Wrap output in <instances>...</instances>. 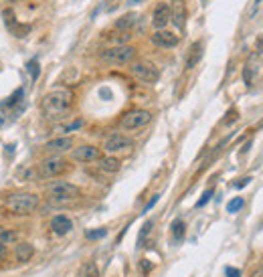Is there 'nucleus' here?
<instances>
[{
    "label": "nucleus",
    "mask_w": 263,
    "mask_h": 277,
    "mask_svg": "<svg viewBox=\"0 0 263 277\" xmlns=\"http://www.w3.org/2000/svg\"><path fill=\"white\" fill-rule=\"evenodd\" d=\"M110 156H116V154H124V152H130L134 148V140H130L128 136L124 134H112L103 140V146H101Z\"/></svg>",
    "instance_id": "8"
},
{
    "label": "nucleus",
    "mask_w": 263,
    "mask_h": 277,
    "mask_svg": "<svg viewBox=\"0 0 263 277\" xmlns=\"http://www.w3.org/2000/svg\"><path fill=\"white\" fill-rule=\"evenodd\" d=\"M108 3H112V0H108Z\"/></svg>",
    "instance_id": "39"
},
{
    "label": "nucleus",
    "mask_w": 263,
    "mask_h": 277,
    "mask_svg": "<svg viewBox=\"0 0 263 277\" xmlns=\"http://www.w3.org/2000/svg\"><path fill=\"white\" fill-rule=\"evenodd\" d=\"M138 23V15H134V13H130V15H124L118 23H116V29H120V31H130L134 25Z\"/></svg>",
    "instance_id": "21"
},
{
    "label": "nucleus",
    "mask_w": 263,
    "mask_h": 277,
    "mask_svg": "<svg viewBox=\"0 0 263 277\" xmlns=\"http://www.w3.org/2000/svg\"><path fill=\"white\" fill-rule=\"evenodd\" d=\"M43 112L49 118H61L71 112L73 107V93L69 89H53L43 97Z\"/></svg>",
    "instance_id": "1"
},
{
    "label": "nucleus",
    "mask_w": 263,
    "mask_h": 277,
    "mask_svg": "<svg viewBox=\"0 0 263 277\" xmlns=\"http://www.w3.org/2000/svg\"><path fill=\"white\" fill-rule=\"evenodd\" d=\"M152 227H154V220H146V223H144V227H142V231H140V237H138V247H142V243H144L146 237L150 235Z\"/></svg>",
    "instance_id": "26"
},
{
    "label": "nucleus",
    "mask_w": 263,
    "mask_h": 277,
    "mask_svg": "<svg viewBox=\"0 0 263 277\" xmlns=\"http://www.w3.org/2000/svg\"><path fill=\"white\" fill-rule=\"evenodd\" d=\"M49 229L55 237H65V235H69L73 231V220L67 214H57V216L51 218Z\"/></svg>",
    "instance_id": "10"
},
{
    "label": "nucleus",
    "mask_w": 263,
    "mask_h": 277,
    "mask_svg": "<svg viewBox=\"0 0 263 277\" xmlns=\"http://www.w3.org/2000/svg\"><path fill=\"white\" fill-rule=\"evenodd\" d=\"M130 73L132 77H136L140 83H156L158 79H160V71H158V67L150 61H134L130 63Z\"/></svg>",
    "instance_id": "7"
},
{
    "label": "nucleus",
    "mask_w": 263,
    "mask_h": 277,
    "mask_svg": "<svg viewBox=\"0 0 263 277\" xmlns=\"http://www.w3.org/2000/svg\"><path fill=\"white\" fill-rule=\"evenodd\" d=\"M5 206L13 216H31L41 206V196L35 192H11L5 198Z\"/></svg>",
    "instance_id": "2"
},
{
    "label": "nucleus",
    "mask_w": 263,
    "mask_h": 277,
    "mask_svg": "<svg viewBox=\"0 0 263 277\" xmlns=\"http://www.w3.org/2000/svg\"><path fill=\"white\" fill-rule=\"evenodd\" d=\"M15 176H17V180H21V182H33V180H39L37 168H35V170H31V168H19Z\"/></svg>",
    "instance_id": "23"
},
{
    "label": "nucleus",
    "mask_w": 263,
    "mask_h": 277,
    "mask_svg": "<svg viewBox=\"0 0 263 277\" xmlns=\"http://www.w3.org/2000/svg\"><path fill=\"white\" fill-rule=\"evenodd\" d=\"M27 71L31 73V77H33V81H37V79H39V73H41V67H39V61H37V59H31V61L27 63Z\"/></svg>",
    "instance_id": "27"
},
{
    "label": "nucleus",
    "mask_w": 263,
    "mask_h": 277,
    "mask_svg": "<svg viewBox=\"0 0 263 277\" xmlns=\"http://www.w3.org/2000/svg\"><path fill=\"white\" fill-rule=\"evenodd\" d=\"M73 160L75 162H81V164H91V162H97L101 158V148L97 146H91V144H83L79 148L73 150Z\"/></svg>",
    "instance_id": "9"
},
{
    "label": "nucleus",
    "mask_w": 263,
    "mask_h": 277,
    "mask_svg": "<svg viewBox=\"0 0 263 277\" xmlns=\"http://www.w3.org/2000/svg\"><path fill=\"white\" fill-rule=\"evenodd\" d=\"M73 150V138L71 136H59V138H53L45 144V152L53 154V156H61L63 152Z\"/></svg>",
    "instance_id": "11"
},
{
    "label": "nucleus",
    "mask_w": 263,
    "mask_h": 277,
    "mask_svg": "<svg viewBox=\"0 0 263 277\" xmlns=\"http://www.w3.org/2000/svg\"><path fill=\"white\" fill-rule=\"evenodd\" d=\"M249 182H251V176H245V178H241L239 182H235L233 186H235V188H243V186H247Z\"/></svg>",
    "instance_id": "35"
},
{
    "label": "nucleus",
    "mask_w": 263,
    "mask_h": 277,
    "mask_svg": "<svg viewBox=\"0 0 263 277\" xmlns=\"http://www.w3.org/2000/svg\"><path fill=\"white\" fill-rule=\"evenodd\" d=\"M152 122V112L148 109H130L120 118V128L124 132H134V130H142Z\"/></svg>",
    "instance_id": "6"
},
{
    "label": "nucleus",
    "mask_w": 263,
    "mask_h": 277,
    "mask_svg": "<svg viewBox=\"0 0 263 277\" xmlns=\"http://www.w3.org/2000/svg\"><path fill=\"white\" fill-rule=\"evenodd\" d=\"M97 168H99L101 172H105V174H116V172H120V168H122V162H120L116 156H101V158L97 160Z\"/></svg>",
    "instance_id": "16"
},
{
    "label": "nucleus",
    "mask_w": 263,
    "mask_h": 277,
    "mask_svg": "<svg viewBox=\"0 0 263 277\" xmlns=\"http://www.w3.org/2000/svg\"><path fill=\"white\" fill-rule=\"evenodd\" d=\"M136 55H138V49L132 47V45H116V47H110L101 53V59L105 63H112V65H130L136 61Z\"/></svg>",
    "instance_id": "5"
},
{
    "label": "nucleus",
    "mask_w": 263,
    "mask_h": 277,
    "mask_svg": "<svg viewBox=\"0 0 263 277\" xmlns=\"http://www.w3.org/2000/svg\"><path fill=\"white\" fill-rule=\"evenodd\" d=\"M202 59V41H196L190 45L188 53H186V61H184V67L186 69H192L196 67V63Z\"/></svg>",
    "instance_id": "17"
},
{
    "label": "nucleus",
    "mask_w": 263,
    "mask_h": 277,
    "mask_svg": "<svg viewBox=\"0 0 263 277\" xmlns=\"http://www.w3.org/2000/svg\"><path fill=\"white\" fill-rule=\"evenodd\" d=\"M168 23H170V5L168 3L156 5L154 13H152V27L156 31H162L168 27Z\"/></svg>",
    "instance_id": "12"
},
{
    "label": "nucleus",
    "mask_w": 263,
    "mask_h": 277,
    "mask_svg": "<svg viewBox=\"0 0 263 277\" xmlns=\"http://www.w3.org/2000/svg\"><path fill=\"white\" fill-rule=\"evenodd\" d=\"M150 269H152V263H148V259H142V271L148 273Z\"/></svg>",
    "instance_id": "37"
},
{
    "label": "nucleus",
    "mask_w": 263,
    "mask_h": 277,
    "mask_svg": "<svg viewBox=\"0 0 263 277\" xmlns=\"http://www.w3.org/2000/svg\"><path fill=\"white\" fill-rule=\"evenodd\" d=\"M227 116H229V118H225V120H223V126H231V124H233V122H237V118H239L235 107H233V109H229V114H227Z\"/></svg>",
    "instance_id": "31"
},
{
    "label": "nucleus",
    "mask_w": 263,
    "mask_h": 277,
    "mask_svg": "<svg viewBox=\"0 0 263 277\" xmlns=\"http://www.w3.org/2000/svg\"><path fill=\"white\" fill-rule=\"evenodd\" d=\"M35 245L31 241H19L15 245V251H13V257L19 265H25V263H31L33 257H35Z\"/></svg>",
    "instance_id": "13"
},
{
    "label": "nucleus",
    "mask_w": 263,
    "mask_h": 277,
    "mask_svg": "<svg viewBox=\"0 0 263 277\" xmlns=\"http://www.w3.org/2000/svg\"><path fill=\"white\" fill-rule=\"evenodd\" d=\"M69 170H71V164L63 156H49V158L41 160L37 166L39 178H59V176L67 174Z\"/></svg>",
    "instance_id": "4"
},
{
    "label": "nucleus",
    "mask_w": 263,
    "mask_h": 277,
    "mask_svg": "<svg viewBox=\"0 0 263 277\" xmlns=\"http://www.w3.org/2000/svg\"><path fill=\"white\" fill-rule=\"evenodd\" d=\"M23 97H25V87H19V89H17V91H15V93H13L7 101L0 103V107H3V109H7V107H9V109H11V107H15L17 103H21V99H23Z\"/></svg>",
    "instance_id": "24"
},
{
    "label": "nucleus",
    "mask_w": 263,
    "mask_h": 277,
    "mask_svg": "<svg viewBox=\"0 0 263 277\" xmlns=\"http://www.w3.org/2000/svg\"><path fill=\"white\" fill-rule=\"evenodd\" d=\"M251 277H263V263H261V265H259L253 273H251Z\"/></svg>",
    "instance_id": "38"
},
{
    "label": "nucleus",
    "mask_w": 263,
    "mask_h": 277,
    "mask_svg": "<svg viewBox=\"0 0 263 277\" xmlns=\"http://www.w3.org/2000/svg\"><path fill=\"white\" fill-rule=\"evenodd\" d=\"M81 126H83V120H75V122H69V124H63V126H59L55 132H57V134H71V132L79 130Z\"/></svg>",
    "instance_id": "25"
},
{
    "label": "nucleus",
    "mask_w": 263,
    "mask_h": 277,
    "mask_svg": "<svg viewBox=\"0 0 263 277\" xmlns=\"http://www.w3.org/2000/svg\"><path fill=\"white\" fill-rule=\"evenodd\" d=\"M261 3H263V0H253V7H251V9H249V13H247V17H249V19H253V17H255V13L259 11Z\"/></svg>",
    "instance_id": "32"
},
{
    "label": "nucleus",
    "mask_w": 263,
    "mask_h": 277,
    "mask_svg": "<svg viewBox=\"0 0 263 277\" xmlns=\"http://www.w3.org/2000/svg\"><path fill=\"white\" fill-rule=\"evenodd\" d=\"M170 233H172V239H174L176 243H180V241L184 239V235H186V225H184L182 218H176L174 223L170 225Z\"/></svg>",
    "instance_id": "20"
},
{
    "label": "nucleus",
    "mask_w": 263,
    "mask_h": 277,
    "mask_svg": "<svg viewBox=\"0 0 263 277\" xmlns=\"http://www.w3.org/2000/svg\"><path fill=\"white\" fill-rule=\"evenodd\" d=\"M152 43L156 47H160V49H172V47H176L180 43V39H178L176 33H170V31L162 29V31H156L152 35Z\"/></svg>",
    "instance_id": "15"
},
{
    "label": "nucleus",
    "mask_w": 263,
    "mask_h": 277,
    "mask_svg": "<svg viewBox=\"0 0 263 277\" xmlns=\"http://www.w3.org/2000/svg\"><path fill=\"white\" fill-rule=\"evenodd\" d=\"M243 204H245V200H243V196H237V198H233L229 204H227V212H231V214H235L237 210H241L243 208Z\"/></svg>",
    "instance_id": "28"
},
{
    "label": "nucleus",
    "mask_w": 263,
    "mask_h": 277,
    "mask_svg": "<svg viewBox=\"0 0 263 277\" xmlns=\"http://www.w3.org/2000/svg\"><path fill=\"white\" fill-rule=\"evenodd\" d=\"M45 196L51 202H59V204L71 202L81 196V188L67 180H51L49 184H45Z\"/></svg>",
    "instance_id": "3"
},
{
    "label": "nucleus",
    "mask_w": 263,
    "mask_h": 277,
    "mask_svg": "<svg viewBox=\"0 0 263 277\" xmlns=\"http://www.w3.org/2000/svg\"><path fill=\"white\" fill-rule=\"evenodd\" d=\"M255 73H257V67H255L253 59H249V61H247V65L243 67V81H245V85H247V87H251V85H253Z\"/></svg>",
    "instance_id": "22"
},
{
    "label": "nucleus",
    "mask_w": 263,
    "mask_h": 277,
    "mask_svg": "<svg viewBox=\"0 0 263 277\" xmlns=\"http://www.w3.org/2000/svg\"><path fill=\"white\" fill-rule=\"evenodd\" d=\"M186 0H172L170 5V21L176 25L178 31H184L186 27Z\"/></svg>",
    "instance_id": "14"
},
{
    "label": "nucleus",
    "mask_w": 263,
    "mask_h": 277,
    "mask_svg": "<svg viewBox=\"0 0 263 277\" xmlns=\"http://www.w3.org/2000/svg\"><path fill=\"white\" fill-rule=\"evenodd\" d=\"M213 192H215L213 188H208V190H204V194H202V196H200V200L196 202V208H200V206H204V204H206V202L210 200V196H213Z\"/></svg>",
    "instance_id": "30"
},
{
    "label": "nucleus",
    "mask_w": 263,
    "mask_h": 277,
    "mask_svg": "<svg viewBox=\"0 0 263 277\" xmlns=\"http://www.w3.org/2000/svg\"><path fill=\"white\" fill-rule=\"evenodd\" d=\"M7 257H9V247H3V245H0V265L7 261Z\"/></svg>",
    "instance_id": "34"
},
{
    "label": "nucleus",
    "mask_w": 263,
    "mask_h": 277,
    "mask_svg": "<svg viewBox=\"0 0 263 277\" xmlns=\"http://www.w3.org/2000/svg\"><path fill=\"white\" fill-rule=\"evenodd\" d=\"M19 243V233L11 227H3L0 225V245L9 247V245H17Z\"/></svg>",
    "instance_id": "18"
},
{
    "label": "nucleus",
    "mask_w": 263,
    "mask_h": 277,
    "mask_svg": "<svg viewBox=\"0 0 263 277\" xmlns=\"http://www.w3.org/2000/svg\"><path fill=\"white\" fill-rule=\"evenodd\" d=\"M77 277H99V267L95 261H83L79 271H77Z\"/></svg>",
    "instance_id": "19"
},
{
    "label": "nucleus",
    "mask_w": 263,
    "mask_h": 277,
    "mask_svg": "<svg viewBox=\"0 0 263 277\" xmlns=\"http://www.w3.org/2000/svg\"><path fill=\"white\" fill-rule=\"evenodd\" d=\"M105 235H108V229H97V231H87V233H85V237L91 239V241L101 239V237H105Z\"/></svg>",
    "instance_id": "29"
},
{
    "label": "nucleus",
    "mask_w": 263,
    "mask_h": 277,
    "mask_svg": "<svg viewBox=\"0 0 263 277\" xmlns=\"http://www.w3.org/2000/svg\"><path fill=\"white\" fill-rule=\"evenodd\" d=\"M225 275H227V277H241V271L235 269V267H227V269H225Z\"/></svg>",
    "instance_id": "33"
},
{
    "label": "nucleus",
    "mask_w": 263,
    "mask_h": 277,
    "mask_svg": "<svg viewBox=\"0 0 263 277\" xmlns=\"http://www.w3.org/2000/svg\"><path fill=\"white\" fill-rule=\"evenodd\" d=\"M158 198H160V196H158V194H156V196H152V200H150V202H148V204L144 206V212H148V210H150V208H152V206H154V204L158 202Z\"/></svg>",
    "instance_id": "36"
}]
</instances>
